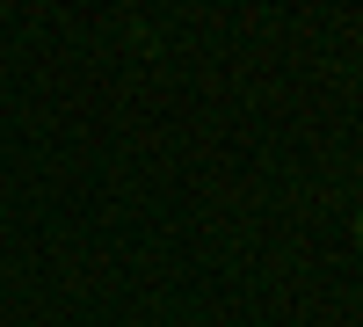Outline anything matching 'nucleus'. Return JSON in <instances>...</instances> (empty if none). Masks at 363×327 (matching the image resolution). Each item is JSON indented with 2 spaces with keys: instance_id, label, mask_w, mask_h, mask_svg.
<instances>
[{
  "instance_id": "obj_1",
  "label": "nucleus",
  "mask_w": 363,
  "mask_h": 327,
  "mask_svg": "<svg viewBox=\"0 0 363 327\" xmlns=\"http://www.w3.org/2000/svg\"><path fill=\"white\" fill-rule=\"evenodd\" d=\"M356 240H363V218H356Z\"/></svg>"
}]
</instances>
